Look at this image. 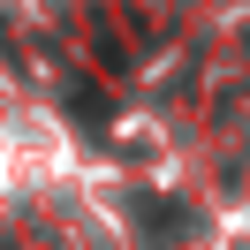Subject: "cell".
I'll list each match as a JSON object with an SVG mask.
<instances>
[{"label":"cell","mask_w":250,"mask_h":250,"mask_svg":"<svg viewBox=\"0 0 250 250\" xmlns=\"http://www.w3.org/2000/svg\"><path fill=\"white\" fill-rule=\"evenodd\" d=\"M68 106H76V122H91V129H99V122H106V114H114L99 83H68Z\"/></svg>","instance_id":"cell-2"},{"label":"cell","mask_w":250,"mask_h":250,"mask_svg":"<svg viewBox=\"0 0 250 250\" xmlns=\"http://www.w3.org/2000/svg\"><path fill=\"white\" fill-rule=\"evenodd\" d=\"M83 46H91V61L106 68V76H129V68H137V46H129V31L114 23V8H83Z\"/></svg>","instance_id":"cell-1"}]
</instances>
